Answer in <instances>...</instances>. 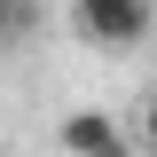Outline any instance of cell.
I'll return each mask as SVG.
<instances>
[{
  "label": "cell",
  "mask_w": 157,
  "mask_h": 157,
  "mask_svg": "<svg viewBox=\"0 0 157 157\" xmlns=\"http://www.w3.org/2000/svg\"><path fill=\"white\" fill-rule=\"evenodd\" d=\"M55 141H63V157H134L126 126H118L110 110H94V102H78V110H63Z\"/></svg>",
  "instance_id": "cell-2"
},
{
  "label": "cell",
  "mask_w": 157,
  "mask_h": 157,
  "mask_svg": "<svg viewBox=\"0 0 157 157\" xmlns=\"http://www.w3.org/2000/svg\"><path fill=\"white\" fill-rule=\"evenodd\" d=\"M149 24H157V0H71V32L86 39V47H102V55L141 47Z\"/></svg>",
  "instance_id": "cell-1"
},
{
  "label": "cell",
  "mask_w": 157,
  "mask_h": 157,
  "mask_svg": "<svg viewBox=\"0 0 157 157\" xmlns=\"http://www.w3.org/2000/svg\"><path fill=\"white\" fill-rule=\"evenodd\" d=\"M141 149H149V157H157V94H149V102H141Z\"/></svg>",
  "instance_id": "cell-4"
},
{
  "label": "cell",
  "mask_w": 157,
  "mask_h": 157,
  "mask_svg": "<svg viewBox=\"0 0 157 157\" xmlns=\"http://www.w3.org/2000/svg\"><path fill=\"white\" fill-rule=\"evenodd\" d=\"M39 24V0H0V55H16Z\"/></svg>",
  "instance_id": "cell-3"
}]
</instances>
